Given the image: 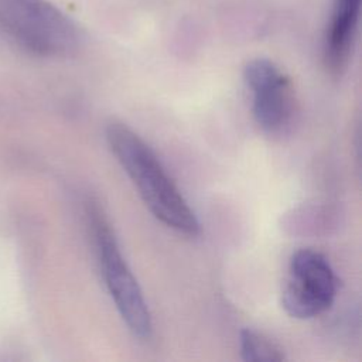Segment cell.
Returning <instances> with one entry per match:
<instances>
[{"instance_id":"cell-1","label":"cell","mask_w":362,"mask_h":362,"mask_svg":"<svg viewBox=\"0 0 362 362\" xmlns=\"http://www.w3.org/2000/svg\"><path fill=\"white\" fill-rule=\"evenodd\" d=\"M106 140L154 218L178 233L197 236L195 212L144 140L120 122L107 124Z\"/></svg>"},{"instance_id":"cell-2","label":"cell","mask_w":362,"mask_h":362,"mask_svg":"<svg viewBox=\"0 0 362 362\" xmlns=\"http://www.w3.org/2000/svg\"><path fill=\"white\" fill-rule=\"evenodd\" d=\"M86 218L105 286L122 320L134 337L148 339L153 332L151 314L143 291L122 255L109 219L95 201L88 202Z\"/></svg>"},{"instance_id":"cell-3","label":"cell","mask_w":362,"mask_h":362,"mask_svg":"<svg viewBox=\"0 0 362 362\" xmlns=\"http://www.w3.org/2000/svg\"><path fill=\"white\" fill-rule=\"evenodd\" d=\"M0 31L42 57L71 55L82 42L78 25L48 0H0Z\"/></svg>"},{"instance_id":"cell-4","label":"cell","mask_w":362,"mask_h":362,"mask_svg":"<svg viewBox=\"0 0 362 362\" xmlns=\"http://www.w3.org/2000/svg\"><path fill=\"white\" fill-rule=\"evenodd\" d=\"M337 296V277L327 257L314 249H300L290 260L281 304L286 313L308 320L327 311Z\"/></svg>"},{"instance_id":"cell-5","label":"cell","mask_w":362,"mask_h":362,"mask_svg":"<svg viewBox=\"0 0 362 362\" xmlns=\"http://www.w3.org/2000/svg\"><path fill=\"white\" fill-rule=\"evenodd\" d=\"M243 78L252 95V113L256 123L269 134L284 132L296 112L294 88L290 78L266 58L249 61Z\"/></svg>"},{"instance_id":"cell-6","label":"cell","mask_w":362,"mask_h":362,"mask_svg":"<svg viewBox=\"0 0 362 362\" xmlns=\"http://www.w3.org/2000/svg\"><path fill=\"white\" fill-rule=\"evenodd\" d=\"M361 0H334L324 41V61L332 75H341L352 52Z\"/></svg>"},{"instance_id":"cell-7","label":"cell","mask_w":362,"mask_h":362,"mask_svg":"<svg viewBox=\"0 0 362 362\" xmlns=\"http://www.w3.org/2000/svg\"><path fill=\"white\" fill-rule=\"evenodd\" d=\"M242 358L247 362H274L283 361L286 356L273 341L250 328L242 329L239 337Z\"/></svg>"}]
</instances>
